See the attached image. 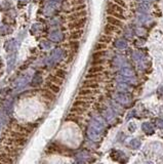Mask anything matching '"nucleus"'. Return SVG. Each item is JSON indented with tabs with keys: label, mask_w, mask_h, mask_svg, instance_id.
<instances>
[{
	"label": "nucleus",
	"mask_w": 163,
	"mask_h": 164,
	"mask_svg": "<svg viewBox=\"0 0 163 164\" xmlns=\"http://www.w3.org/2000/svg\"><path fill=\"white\" fill-rule=\"evenodd\" d=\"M85 23H86V19L85 18H82V19L70 22L68 27H69V29L71 31H73V30H80V29H83V27L85 26Z\"/></svg>",
	"instance_id": "obj_1"
},
{
	"label": "nucleus",
	"mask_w": 163,
	"mask_h": 164,
	"mask_svg": "<svg viewBox=\"0 0 163 164\" xmlns=\"http://www.w3.org/2000/svg\"><path fill=\"white\" fill-rule=\"evenodd\" d=\"M100 84H98V81L92 79H86L85 81L82 83V87L84 88H89V89H98Z\"/></svg>",
	"instance_id": "obj_2"
},
{
	"label": "nucleus",
	"mask_w": 163,
	"mask_h": 164,
	"mask_svg": "<svg viewBox=\"0 0 163 164\" xmlns=\"http://www.w3.org/2000/svg\"><path fill=\"white\" fill-rule=\"evenodd\" d=\"M86 17V11H75V13H71L69 15H68V20L70 22H73L75 20H79L82 19V18Z\"/></svg>",
	"instance_id": "obj_3"
},
{
	"label": "nucleus",
	"mask_w": 163,
	"mask_h": 164,
	"mask_svg": "<svg viewBox=\"0 0 163 164\" xmlns=\"http://www.w3.org/2000/svg\"><path fill=\"white\" fill-rule=\"evenodd\" d=\"M142 129H143V131H144V132L146 133V135H153V133H154V131H155L154 126L151 124L150 122H144V123L142 124Z\"/></svg>",
	"instance_id": "obj_4"
},
{
	"label": "nucleus",
	"mask_w": 163,
	"mask_h": 164,
	"mask_svg": "<svg viewBox=\"0 0 163 164\" xmlns=\"http://www.w3.org/2000/svg\"><path fill=\"white\" fill-rule=\"evenodd\" d=\"M90 106V103L87 101H82V100H76L75 102H74V105L73 107H77V108H80V109H83V110H86L87 108H89Z\"/></svg>",
	"instance_id": "obj_5"
},
{
	"label": "nucleus",
	"mask_w": 163,
	"mask_h": 164,
	"mask_svg": "<svg viewBox=\"0 0 163 164\" xmlns=\"http://www.w3.org/2000/svg\"><path fill=\"white\" fill-rule=\"evenodd\" d=\"M107 23L110 24V25L116 26V27H118V28L123 26V22L120 21V20H118V19H115V18L111 17V15H108V17H107Z\"/></svg>",
	"instance_id": "obj_6"
},
{
	"label": "nucleus",
	"mask_w": 163,
	"mask_h": 164,
	"mask_svg": "<svg viewBox=\"0 0 163 164\" xmlns=\"http://www.w3.org/2000/svg\"><path fill=\"white\" fill-rule=\"evenodd\" d=\"M118 31H119V28L116 27V26L110 25V24H107L104 29L105 34H106V35H110V36H112V34L116 33V32H118Z\"/></svg>",
	"instance_id": "obj_7"
},
{
	"label": "nucleus",
	"mask_w": 163,
	"mask_h": 164,
	"mask_svg": "<svg viewBox=\"0 0 163 164\" xmlns=\"http://www.w3.org/2000/svg\"><path fill=\"white\" fill-rule=\"evenodd\" d=\"M83 35V30H73L70 34V40H79Z\"/></svg>",
	"instance_id": "obj_8"
},
{
	"label": "nucleus",
	"mask_w": 163,
	"mask_h": 164,
	"mask_svg": "<svg viewBox=\"0 0 163 164\" xmlns=\"http://www.w3.org/2000/svg\"><path fill=\"white\" fill-rule=\"evenodd\" d=\"M108 9H110V11H116V13H124L123 7H121L120 5H118V4H115L114 2H109L108 3Z\"/></svg>",
	"instance_id": "obj_9"
},
{
	"label": "nucleus",
	"mask_w": 163,
	"mask_h": 164,
	"mask_svg": "<svg viewBox=\"0 0 163 164\" xmlns=\"http://www.w3.org/2000/svg\"><path fill=\"white\" fill-rule=\"evenodd\" d=\"M42 97L47 100V101H53V100L56 99V93L50 91L49 89H44V90L42 91Z\"/></svg>",
	"instance_id": "obj_10"
},
{
	"label": "nucleus",
	"mask_w": 163,
	"mask_h": 164,
	"mask_svg": "<svg viewBox=\"0 0 163 164\" xmlns=\"http://www.w3.org/2000/svg\"><path fill=\"white\" fill-rule=\"evenodd\" d=\"M0 162H2L4 164H13V160L8 154L3 153V154H0Z\"/></svg>",
	"instance_id": "obj_11"
},
{
	"label": "nucleus",
	"mask_w": 163,
	"mask_h": 164,
	"mask_svg": "<svg viewBox=\"0 0 163 164\" xmlns=\"http://www.w3.org/2000/svg\"><path fill=\"white\" fill-rule=\"evenodd\" d=\"M47 79H48V82H51V83L59 85V86H60V85L63 84V82H64L63 79H61V78L57 77L56 75H49V76H48Z\"/></svg>",
	"instance_id": "obj_12"
},
{
	"label": "nucleus",
	"mask_w": 163,
	"mask_h": 164,
	"mask_svg": "<svg viewBox=\"0 0 163 164\" xmlns=\"http://www.w3.org/2000/svg\"><path fill=\"white\" fill-rule=\"evenodd\" d=\"M107 13H108V15H111V17L115 18V19L120 20V21H122V22H123L124 20H125V17H124V15H123V13H116V11H110V9H107Z\"/></svg>",
	"instance_id": "obj_13"
},
{
	"label": "nucleus",
	"mask_w": 163,
	"mask_h": 164,
	"mask_svg": "<svg viewBox=\"0 0 163 164\" xmlns=\"http://www.w3.org/2000/svg\"><path fill=\"white\" fill-rule=\"evenodd\" d=\"M96 93V89H89L82 87L78 93V95H93Z\"/></svg>",
	"instance_id": "obj_14"
},
{
	"label": "nucleus",
	"mask_w": 163,
	"mask_h": 164,
	"mask_svg": "<svg viewBox=\"0 0 163 164\" xmlns=\"http://www.w3.org/2000/svg\"><path fill=\"white\" fill-rule=\"evenodd\" d=\"M111 41H112V36L106 35V34H104V35H102L98 38V42L105 43V44H107V45H108L109 43H111Z\"/></svg>",
	"instance_id": "obj_15"
},
{
	"label": "nucleus",
	"mask_w": 163,
	"mask_h": 164,
	"mask_svg": "<svg viewBox=\"0 0 163 164\" xmlns=\"http://www.w3.org/2000/svg\"><path fill=\"white\" fill-rule=\"evenodd\" d=\"M103 71H104V67H103V65H98V66H92L91 68H89L88 73L96 74V73H102Z\"/></svg>",
	"instance_id": "obj_16"
},
{
	"label": "nucleus",
	"mask_w": 163,
	"mask_h": 164,
	"mask_svg": "<svg viewBox=\"0 0 163 164\" xmlns=\"http://www.w3.org/2000/svg\"><path fill=\"white\" fill-rule=\"evenodd\" d=\"M47 89H49L50 91H52L53 93H60V86L57 84H53L51 82H48L47 83Z\"/></svg>",
	"instance_id": "obj_17"
},
{
	"label": "nucleus",
	"mask_w": 163,
	"mask_h": 164,
	"mask_svg": "<svg viewBox=\"0 0 163 164\" xmlns=\"http://www.w3.org/2000/svg\"><path fill=\"white\" fill-rule=\"evenodd\" d=\"M100 77H102V74L100 73H96V74L88 73L87 75L85 76L86 79H92V80H96V81H98Z\"/></svg>",
	"instance_id": "obj_18"
},
{
	"label": "nucleus",
	"mask_w": 163,
	"mask_h": 164,
	"mask_svg": "<svg viewBox=\"0 0 163 164\" xmlns=\"http://www.w3.org/2000/svg\"><path fill=\"white\" fill-rule=\"evenodd\" d=\"M85 4H81V5H74L71 9H70V13H75V11H84L85 9Z\"/></svg>",
	"instance_id": "obj_19"
},
{
	"label": "nucleus",
	"mask_w": 163,
	"mask_h": 164,
	"mask_svg": "<svg viewBox=\"0 0 163 164\" xmlns=\"http://www.w3.org/2000/svg\"><path fill=\"white\" fill-rule=\"evenodd\" d=\"M107 48V44L105 43H100L98 42L96 45H94V51H100V50H105Z\"/></svg>",
	"instance_id": "obj_20"
},
{
	"label": "nucleus",
	"mask_w": 163,
	"mask_h": 164,
	"mask_svg": "<svg viewBox=\"0 0 163 164\" xmlns=\"http://www.w3.org/2000/svg\"><path fill=\"white\" fill-rule=\"evenodd\" d=\"M84 111H85V110L80 109V108H77V107H73L70 112H71L72 114H75V115H82V114L84 113Z\"/></svg>",
	"instance_id": "obj_21"
},
{
	"label": "nucleus",
	"mask_w": 163,
	"mask_h": 164,
	"mask_svg": "<svg viewBox=\"0 0 163 164\" xmlns=\"http://www.w3.org/2000/svg\"><path fill=\"white\" fill-rule=\"evenodd\" d=\"M66 71H64L63 69H59V70H57L56 71V74L54 75L57 76V77H59V78H61V79H65V77H66Z\"/></svg>",
	"instance_id": "obj_22"
},
{
	"label": "nucleus",
	"mask_w": 163,
	"mask_h": 164,
	"mask_svg": "<svg viewBox=\"0 0 163 164\" xmlns=\"http://www.w3.org/2000/svg\"><path fill=\"white\" fill-rule=\"evenodd\" d=\"M105 55V51L104 50H100V51H96V53L92 55V57L93 60H98V59H102Z\"/></svg>",
	"instance_id": "obj_23"
},
{
	"label": "nucleus",
	"mask_w": 163,
	"mask_h": 164,
	"mask_svg": "<svg viewBox=\"0 0 163 164\" xmlns=\"http://www.w3.org/2000/svg\"><path fill=\"white\" fill-rule=\"evenodd\" d=\"M141 146V142L138 141V139H132L131 142H130V147L132 148V149H138Z\"/></svg>",
	"instance_id": "obj_24"
},
{
	"label": "nucleus",
	"mask_w": 163,
	"mask_h": 164,
	"mask_svg": "<svg viewBox=\"0 0 163 164\" xmlns=\"http://www.w3.org/2000/svg\"><path fill=\"white\" fill-rule=\"evenodd\" d=\"M155 124H156V126L158 127V128L163 129V119H161V118H157V119L155 120Z\"/></svg>",
	"instance_id": "obj_25"
},
{
	"label": "nucleus",
	"mask_w": 163,
	"mask_h": 164,
	"mask_svg": "<svg viewBox=\"0 0 163 164\" xmlns=\"http://www.w3.org/2000/svg\"><path fill=\"white\" fill-rule=\"evenodd\" d=\"M112 2H114L115 4L120 5V6L123 7V8H125V6H126L125 2H124V0H112Z\"/></svg>",
	"instance_id": "obj_26"
},
{
	"label": "nucleus",
	"mask_w": 163,
	"mask_h": 164,
	"mask_svg": "<svg viewBox=\"0 0 163 164\" xmlns=\"http://www.w3.org/2000/svg\"><path fill=\"white\" fill-rule=\"evenodd\" d=\"M103 63H104V60H103V59L93 60V61H92V66H98V65H103Z\"/></svg>",
	"instance_id": "obj_27"
},
{
	"label": "nucleus",
	"mask_w": 163,
	"mask_h": 164,
	"mask_svg": "<svg viewBox=\"0 0 163 164\" xmlns=\"http://www.w3.org/2000/svg\"><path fill=\"white\" fill-rule=\"evenodd\" d=\"M0 164H4V163H2V162H0Z\"/></svg>",
	"instance_id": "obj_28"
},
{
	"label": "nucleus",
	"mask_w": 163,
	"mask_h": 164,
	"mask_svg": "<svg viewBox=\"0 0 163 164\" xmlns=\"http://www.w3.org/2000/svg\"><path fill=\"white\" fill-rule=\"evenodd\" d=\"M74 1H75V0H74Z\"/></svg>",
	"instance_id": "obj_29"
}]
</instances>
